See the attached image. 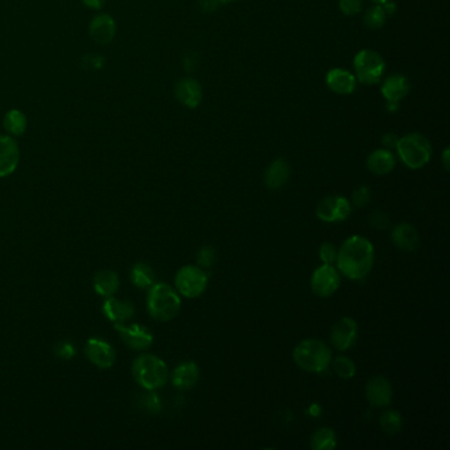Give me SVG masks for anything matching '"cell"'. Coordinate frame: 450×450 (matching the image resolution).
I'll list each match as a JSON object with an SVG mask.
<instances>
[{"instance_id": "obj_34", "label": "cell", "mask_w": 450, "mask_h": 450, "mask_svg": "<svg viewBox=\"0 0 450 450\" xmlns=\"http://www.w3.org/2000/svg\"><path fill=\"white\" fill-rule=\"evenodd\" d=\"M77 350L74 348L73 343L70 342H60L57 343L55 346V354H56L57 358H61V360H71L74 355H76Z\"/></svg>"}, {"instance_id": "obj_26", "label": "cell", "mask_w": 450, "mask_h": 450, "mask_svg": "<svg viewBox=\"0 0 450 450\" xmlns=\"http://www.w3.org/2000/svg\"><path fill=\"white\" fill-rule=\"evenodd\" d=\"M130 280L139 289H149L155 284V272L146 263H136L130 270Z\"/></svg>"}, {"instance_id": "obj_35", "label": "cell", "mask_w": 450, "mask_h": 450, "mask_svg": "<svg viewBox=\"0 0 450 450\" xmlns=\"http://www.w3.org/2000/svg\"><path fill=\"white\" fill-rule=\"evenodd\" d=\"M142 397H143L142 399L143 407L148 412L158 414V411L161 409V402H160L158 395L155 394V391H148V394L142 396Z\"/></svg>"}, {"instance_id": "obj_19", "label": "cell", "mask_w": 450, "mask_h": 450, "mask_svg": "<svg viewBox=\"0 0 450 450\" xmlns=\"http://www.w3.org/2000/svg\"><path fill=\"white\" fill-rule=\"evenodd\" d=\"M200 378V369L197 363L188 360L180 363L172 372V383L179 390H189Z\"/></svg>"}, {"instance_id": "obj_2", "label": "cell", "mask_w": 450, "mask_h": 450, "mask_svg": "<svg viewBox=\"0 0 450 450\" xmlns=\"http://www.w3.org/2000/svg\"><path fill=\"white\" fill-rule=\"evenodd\" d=\"M180 309V294L168 284L158 282L148 289L146 311L154 320L167 322L179 315Z\"/></svg>"}, {"instance_id": "obj_33", "label": "cell", "mask_w": 450, "mask_h": 450, "mask_svg": "<svg viewBox=\"0 0 450 450\" xmlns=\"http://www.w3.org/2000/svg\"><path fill=\"white\" fill-rule=\"evenodd\" d=\"M338 250L334 245L332 243H324L320 247V259L322 261V264H334L336 259H337Z\"/></svg>"}, {"instance_id": "obj_4", "label": "cell", "mask_w": 450, "mask_h": 450, "mask_svg": "<svg viewBox=\"0 0 450 450\" xmlns=\"http://www.w3.org/2000/svg\"><path fill=\"white\" fill-rule=\"evenodd\" d=\"M294 363L304 371L322 372L333 360L332 350L320 339H304L293 350Z\"/></svg>"}, {"instance_id": "obj_16", "label": "cell", "mask_w": 450, "mask_h": 450, "mask_svg": "<svg viewBox=\"0 0 450 450\" xmlns=\"http://www.w3.org/2000/svg\"><path fill=\"white\" fill-rule=\"evenodd\" d=\"M102 312L111 322H125L131 320L135 313V306L130 301L119 300L116 297H107L102 305Z\"/></svg>"}, {"instance_id": "obj_42", "label": "cell", "mask_w": 450, "mask_h": 450, "mask_svg": "<svg viewBox=\"0 0 450 450\" xmlns=\"http://www.w3.org/2000/svg\"><path fill=\"white\" fill-rule=\"evenodd\" d=\"M444 165H445L446 170L449 169V149H446V151L444 152Z\"/></svg>"}, {"instance_id": "obj_31", "label": "cell", "mask_w": 450, "mask_h": 450, "mask_svg": "<svg viewBox=\"0 0 450 450\" xmlns=\"http://www.w3.org/2000/svg\"><path fill=\"white\" fill-rule=\"evenodd\" d=\"M370 200H371V191L367 186H360L353 191L351 203L360 209L370 203Z\"/></svg>"}, {"instance_id": "obj_13", "label": "cell", "mask_w": 450, "mask_h": 450, "mask_svg": "<svg viewBox=\"0 0 450 450\" xmlns=\"http://www.w3.org/2000/svg\"><path fill=\"white\" fill-rule=\"evenodd\" d=\"M20 148L15 137L0 135V179L8 177L19 167Z\"/></svg>"}, {"instance_id": "obj_29", "label": "cell", "mask_w": 450, "mask_h": 450, "mask_svg": "<svg viewBox=\"0 0 450 450\" xmlns=\"http://www.w3.org/2000/svg\"><path fill=\"white\" fill-rule=\"evenodd\" d=\"M332 362H333L334 372L337 374L341 379H345V381L351 379L357 372L355 363L348 357L338 355L337 358H334V360H332Z\"/></svg>"}, {"instance_id": "obj_5", "label": "cell", "mask_w": 450, "mask_h": 450, "mask_svg": "<svg viewBox=\"0 0 450 450\" xmlns=\"http://www.w3.org/2000/svg\"><path fill=\"white\" fill-rule=\"evenodd\" d=\"M397 154L408 168L420 169L425 167L430 156L432 146L427 137L420 134H409L397 140Z\"/></svg>"}, {"instance_id": "obj_43", "label": "cell", "mask_w": 450, "mask_h": 450, "mask_svg": "<svg viewBox=\"0 0 450 450\" xmlns=\"http://www.w3.org/2000/svg\"><path fill=\"white\" fill-rule=\"evenodd\" d=\"M374 1H376L378 4H383V3H386V1H388V0H374Z\"/></svg>"}, {"instance_id": "obj_44", "label": "cell", "mask_w": 450, "mask_h": 450, "mask_svg": "<svg viewBox=\"0 0 450 450\" xmlns=\"http://www.w3.org/2000/svg\"><path fill=\"white\" fill-rule=\"evenodd\" d=\"M230 1H233V0H219V3H222V4H225V3H230Z\"/></svg>"}, {"instance_id": "obj_32", "label": "cell", "mask_w": 450, "mask_h": 450, "mask_svg": "<svg viewBox=\"0 0 450 450\" xmlns=\"http://www.w3.org/2000/svg\"><path fill=\"white\" fill-rule=\"evenodd\" d=\"M215 260V250L210 246H205L197 254V263L201 268H209Z\"/></svg>"}, {"instance_id": "obj_39", "label": "cell", "mask_w": 450, "mask_h": 450, "mask_svg": "<svg viewBox=\"0 0 450 450\" xmlns=\"http://www.w3.org/2000/svg\"><path fill=\"white\" fill-rule=\"evenodd\" d=\"M200 4H201L203 11L213 12L219 6V0H201Z\"/></svg>"}, {"instance_id": "obj_17", "label": "cell", "mask_w": 450, "mask_h": 450, "mask_svg": "<svg viewBox=\"0 0 450 450\" xmlns=\"http://www.w3.org/2000/svg\"><path fill=\"white\" fill-rule=\"evenodd\" d=\"M391 239L396 247L405 252L416 251L420 246L418 231L415 229V226L407 222H403L395 227L391 233Z\"/></svg>"}, {"instance_id": "obj_38", "label": "cell", "mask_w": 450, "mask_h": 450, "mask_svg": "<svg viewBox=\"0 0 450 450\" xmlns=\"http://www.w3.org/2000/svg\"><path fill=\"white\" fill-rule=\"evenodd\" d=\"M82 4L93 11H100L104 7L106 0H82Z\"/></svg>"}, {"instance_id": "obj_30", "label": "cell", "mask_w": 450, "mask_h": 450, "mask_svg": "<svg viewBox=\"0 0 450 450\" xmlns=\"http://www.w3.org/2000/svg\"><path fill=\"white\" fill-rule=\"evenodd\" d=\"M386 18H387V15L383 10L382 6L379 4V6H375V7H372L369 11L366 12L364 23H366V25H369L370 28H374V29L375 28H381L384 22H386Z\"/></svg>"}, {"instance_id": "obj_41", "label": "cell", "mask_w": 450, "mask_h": 450, "mask_svg": "<svg viewBox=\"0 0 450 450\" xmlns=\"http://www.w3.org/2000/svg\"><path fill=\"white\" fill-rule=\"evenodd\" d=\"M309 414H311L312 416H320V414H321V408H320V405H311V407H309Z\"/></svg>"}, {"instance_id": "obj_28", "label": "cell", "mask_w": 450, "mask_h": 450, "mask_svg": "<svg viewBox=\"0 0 450 450\" xmlns=\"http://www.w3.org/2000/svg\"><path fill=\"white\" fill-rule=\"evenodd\" d=\"M379 423H381V428H382L383 432H386L388 435H394V433H397L403 427V417L397 411L388 409L381 416Z\"/></svg>"}, {"instance_id": "obj_25", "label": "cell", "mask_w": 450, "mask_h": 450, "mask_svg": "<svg viewBox=\"0 0 450 450\" xmlns=\"http://www.w3.org/2000/svg\"><path fill=\"white\" fill-rule=\"evenodd\" d=\"M1 124H3V128L7 132V135L12 136V137H19V136H23L27 131L28 119H27V115L22 110L11 109L4 114Z\"/></svg>"}, {"instance_id": "obj_37", "label": "cell", "mask_w": 450, "mask_h": 450, "mask_svg": "<svg viewBox=\"0 0 450 450\" xmlns=\"http://www.w3.org/2000/svg\"><path fill=\"white\" fill-rule=\"evenodd\" d=\"M339 7L345 15H355L362 8V0H341Z\"/></svg>"}, {"instance_id": "obj_22", "label": "cell", "mask_w": 450, "mask_h": 450, "mask_svg": "<svg viewBox=\"0 0 450 450\" xmlns=\"http://www.w3.org/2000/svg\"><path fill=\"white\" fill-rule=\"evenodd\" d=\"M395 165L396 158L394 154L388 149H376L367 158V168L371 173L378 176L390 173L395 168Z\"/></svg>"}, {"instance_id": "obj_6", "label": "cell", "mask_w": 450, "mask_h": 450, "mask_svg": "<svg viewBox=\"0 0 450 450\" xmlns=\"http://www.w3.org/2000/svg\"><path fill=\"white\" fill-rule=\"evenodd\" d=\"M175 285L181 296L196 299L205 292L207 287V275L201 267L184 266L175 276Z\"/></svg>"}, {"instance_id": "obj_40", "label": "cell", "mask_w": 450, "mask_h": 450, "mask_svg": "<svg viewBox=\"0 0 450 450\" xmlns=\"http://www.w3.org/2000/svg\"><path fill=\"white\" fill-rule=\"evenodd\" d=\"M397 140H399L397 136L394 135V134H388V135L383 137V144L387 148H393V146H396V144H397Z\"/></svg>"}, {"instance_id": "obj_18", "label": "cell", "mask_w": 450, "mask_h": 450, "mask_svg": "<svg viewBox=\"0 0 450 450\" xmlns=\"http://www.w3.org/2000/svg\"><path fill=\"white\" fill-rule=\"evenodd\" d=\"M175 94L179 102L189 109H196L203 100L201 86L196 79H180L176 83Z\"/></svg>"}, {"instance_id": "obj_9", "label": "cell", "mask_w": 450, "mask_h": 450, "mask_svg": "<svg viewBox=\"0 0 450 450\" xmlns=\"http://www.w3.org/2000/svg\"><path fill=\"white\" fill-rule=\"evenodd\" d=\"M341 285V273L333 264H322L313 272L311 279L312 291L320 297H330Z\"/></svg>"}, {"instance_id": "obj_36", "label": "cell", "mask_w": 450, "mask_h": 450, "mask_svg": "<svg viewBox=\"0 0 450 450\" xmlns=\"http://www.w3.org/2000/svg\"><path fill=\"white\" fill-rule=\"evenodd\" d=\"M370 225L376 230H386L390 226V218L388 215L383 212H374L369 218Z\"/></svg>"}, {"instance_id": "obj_15", "label": "cell", "mask_w": 450, "mask_h": 450, "mask_svg": "<svg viewBox=\"0 0 450 450\" xmlns=\"http://www.w3.org/2000/svg\"><path fill=\"white\" fill-rule=\"evenodd\" d=\"M393 386L384 376H372L366 384L367 402L374 407H387L393 402Z\"/></svg>"}, {"instance_id": "obj_20", "label": "cell", "mask_w": 450, "mask_h": 450, "mask_svg": "<svg viewBox=\"0 0 450 450\" xmlns=\"http://www.w3.org/2000/svg\"><path fill=\"white\" fill-rule=\"evenodd\" d=\"M119 275L111 270L98 271L93 278V287L97 294L107 299L114 296L119 289Z\"/></svg>"}, {"instance_id": "obj_1", "label": "cell", "mask_w": 450, "mask_h": 450, "mask_svg": "<svg viewBox=\"0 0 450 450\" xmlns=\"http://www.w3.org/2000/svg\"><path fill=\"white\" fill-rule=\"evenodd\" d=\"M374 246L367 238H348L337 252V270L350 280L364 279L374 266Z\"/></svg>"}, {"instance_id": "obj_21", "label": "cell", "mask_w": 450, "mask_h": 450, "mask_svg": "<svg viewBox=\"0 0 450 450\" xmlns=\"http://www.w3.org/2000/svg\"><path fill=\"white\" fill-rule=\"evenodd\" d=\"M409 91V81L402 74H394L386 79L382 93L384 98L390 102L391 107H395L405 94Z\"/></svg>"}, {"instance_id": "obj_14", "label": "cell", "mask_w": 450, "mask_h": 450, "mask_svg": "<svg viewBox=\"0 0 450 450\" xmlns=\"http://www.w3.org/2000/svg\"><path fill=\"white\" fill-rule=\"evenodd\" d=\"M89 36L98 46H109L116 36V23L111 15L98 13L89 24Z\"/></svg>"}, {"instance_id": "obj_24", "label": "cell", "mask_w": 450, "mask_h": 450, "mask_svg": "<svg viewBox=\"0 0 450 450\" xmlns=\"http://www.w3.org/2000/svg\"><path fill=\"white\" fill-rule=\"evenodd\" d=\"M327 86L338 94H350L355 89V77L343 69H333L327 73Z\"/></svg>"}, {"instance_id": "obj_3", "label": "cell", "mask_w": 450, "mask_h": 450, "mask_svg": "<svg viewBox=\"0 0 450 450\" xmlns=\"http://www.w3.org/2000/svg\"><path fill=\"white\" fill-rule=\"evenodd\" d=\"M135 382L146 391H156L164 387L169 379L167 363L154 354L139 355L131 367Z\"/></svg>"}, {"instance_id": "obj_7", "label": "cell", "mask_w": 450, "mask_h": 450, "mask_svg": "<svg viewBox=\"0 0 450 450\" xmlns=\"http://www.w3.org/2000/svg\"><path fill=\"white\" fill-rule=\"evenodd\" d=\"M354 68L360 82L374 85L382 79L386 65L382 57L379 56L376 52L364 49V50H360L354 58Z\"/></svg>"}, {"instance_id": "obj_27", "label": "cell", "mask_w": 450, "mask_h": 450, "mask_svg": "<svg viewBox=\"0 0 450 450\" xmlns=\"http://www.w3.org/2000/svg\"><path fill=\"white\" fill-rule=\"evenodd\" d=\"M337 446V435L332 428H320L317 429L312 439L311 448L315 450H332Z\"/></svg>"}, {"instance_id": "obj_10", "label": "cell", "mask_w": 450, "mask_h": 450, "mask_svg": "<svg viewBox=\"0 0 450 450\" xmlns=\"http://www.w3.org/2000/svg\"><path fill=\"white\" fill-rule=\"evenodd\" d=\"M114 329L118 332L119 337L130 349L143 351L149 349L154 343V334L146 327L139 324L124 325V322H115Z\"/></svg>"}, {"instance_id": "obj_8", "label": "cell", "mask_w": 450, "mask_h": 450, "mask_svg": "<svg viewBox=\"0 0 450 450\" xmlns=\"http://www.w3.org/2000/svg\"><path fill=\"white\" fill-rule=\"evenodd\" d=\"M315 214L318 219L327 224L342 222L351 214V203L342 196H329L318 203Z\"/></svg>"}, {"instance_id": "obj_11", "label": "cell", "mask_w": 450, "mask_h": 450, "mask_svg": "<svg viewBox=\"0 0 450 450\" xmlns=\"http://www.w3.org/2000/svg\"><path fill=\"white\" fill-rule=\"evenodd\" d=\"M85 354L94 366L102 370L111 369L116 360L115 349L102 338H89L85 346Z\"/></svg>"}, {"instance_id": "obj_23", "label": "cell", "mask_w": 450, "mask_h": 450, "mask_svg": "<svg viewBox=\"0 0 450 450\" xmlns=\"http://www.w3.org/2000/svg\"><path fill=\"white\" fill-rule=\"evenodd\" d=\"M289 177V165L284 158L275 160L264 173V182L270 189H280Z\"/></svg>"}, {"instance_id": "obj_12", "label": "cell", "mask_w": 450, "mask_h": 450, "mask_svg": "<svg viewBox=\"0 0 450 450\" xmlns=\"http://www.w3.org/2000/svg\"><path fill=\"white\" fill-rule=\"evenodd\" d=\"M358 336V325L355 320L350 317H343L334 324L330 332V342L338 351H346L357 341Z\"/></svg>"}]
</instances>
